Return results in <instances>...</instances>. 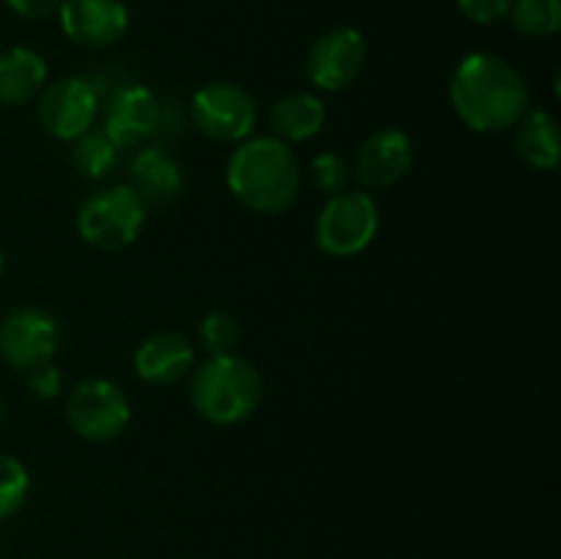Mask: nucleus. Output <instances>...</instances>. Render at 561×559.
I'll return each mask as SVG.
<instances>
[{
  "mask_svg": "<svg viewBox=\"0 0 561 559\" xmlns=\"http://www.w3.org/2000/svg\"><path fill=\"white\" fill-rule=\"evenodd\" d=\"M449 102L471 132L493 135L513 129L529 113V88L502 55L471 53L453 71Z\"/></svg>",
  "mask_w": 561,
  "mask_h": 559,
  "instance_id": "1",
  "label": "nucleus"
},
{
  "mask_svg": "<svg viewBox=\"0 0 561 559\" xmlns=\"http://www.w3.org/2000/svg\"><path fill=\"white\" fill-rule=\"evenodd\" d=\"M230 195L252 214L274 217L288 212L301 192L299 157L274 135L247 137L225 168Z\"/></svg>",
  "mask_w": 561,
  "mask_h": 559,
  "instance_id": "2",
  "label": "nucleus"
},
{
  "mask_svg": "<svg viewBox=\"0 0 561 559\" xmlns=\"http://www.w3.org/2000/svg\"><path fill=\"white\" fill-rule=\"evenodd\" d=\"M263 400V378L236 354L208 356L190 376V403L211 425H239Z\"/></svg>",
  "mask_w": 561,
  "mask_h": 559,
  "instance_id": "3",
  "label": "nucleus"
},
{
  "mask_svg": "<svg viewBox=\"0 0 561 559\" xmlns=\"http://www.w3.org/2000/svg\"><path fill=\"white\" fill-rule=\"evenodd\" d=\"M148 206L129 184L93 192L77 212V233L93 250H124L140 236Z\"/></svg>",
  "mask_w": 561,
  "mask_h": 559,
  "instance_id": "4",
  "label": "nucleus"
},
{
  "mask_svg": "<svg viewBox=\"0 0 561 559\" xmlns=\"http://www.w3.org/2000/svg\"><path fill=\"white\" fill-rule=\"evenodd\" d=\"M378 206L367 192L343 190L329 197L316 217V244L332 258L365 252L378 233Z\"/></svg>",
  "mask_w": 561,
  "mask_h": 559,
  "instance_id": "5",
  "label": "nucleus"
},
{
  "mask_svg": "<svg viewBox=\"0 0 561 559\" xmlns=\"http://www.w3.org/2000/svg\"><path fill=\"white\" fill-rule=\"evenodd\" d=\"M129 398L110 378H85L66 398V422L85 442H113L129 427Z\"/></svg>",
  "mask_w": 561,
  "mask_h": 559,
  "instance_id": "6",
  "label": "nucleus"
},
{
  "mask_svg": "<svg viewBox=\"0 0 561 559\" xmlns=\"http://www.w3.org/2000/svg\"><path fill=\"white\" fill-rule=\"evenodd\" d=\"M190 113L197 132L214 142H244L257 124L255 99L225 80L197 88Z\"/></svg>",
  "mask_w": 561,
  "mask_h": 559,
  "instance_id": "7",
  "label": "nucleus"
},
{
  "mask_svg": "<svg viewBox=\"0 0 561 559\" xmlns=\"http://www.w3.org/2000/svg\"><path fill=\"white\" fill-rule=\"evenodd\" d=\"M99 88L85 77H58L38 93V124L55 140L71 142L99 118Z\"/></svg>",
  "mask_w": 561,
  "mask_h": 559,
  "instance_id": "8",
  "label": "nucleus"
},
{
  "mask_svg": "<svg viewBox=\"0 0 561 559\" xmlns=\"http://www.w3.org/2000/svg\"><path fill=\"white\" fill-rule=\"evenodd\" d=\"M60 329L49 312L20 307L0 323V360L20 373H31L53 362Z\"/></svg>",
  "mask_w": 561,
  "mask_h": 559,
  "instance_id": "9",
  "label": "nucleus"
},
{
  "mask_svg": "<svg viewBox=\"0 0 561 559\" xmlns=\"http://www.w3.org/2000/svg\"><path fill=\"white\" fill-rule=\"evenodd\" d=\"M367 47L356 27L340 25L321 33L307 55V75L321 91L337 93L354 85L365 71Z\"/></svg>",
  "mask_w": 561,
  "mask_h": 559,
  "instance_id": "10",
  "label": "nucleus"
},
{
  "mask_svg": "<svg viewBox=\"0 0 561 559\" xmlns=\"http://www.w3.org/2000/svg\"><path fill=\"white\" fill-rule=\"evenodd\" d=\"M411 162H414L411 137L403 129L387 126L365 137L354 159V179L367 190H387L409 173Z\"/></svg>",
  "mask_w": 561,
  "mask_h": 559,
  "instance_id": "11",
  "label": "nucleus"
},
{
  "mask_svg": "<svg viewBox=\"0 0 561 559\" xmlns=\"http://www.w3.org/2000/svg\"><path fill=\"white\" fill-rule=\"evenodd\" d=\"M164 121V102L146 85L121 88L107 104L104 132L118 148L140 146L146 137L157 135Z\"/></svg>",
  "mask_w": 561,
  "mask_h": 559,
  "instance_id": "12",
  "label": "nucleus"
},
{
  "mask_svg": "<svg viewBox=\"0 0 561 559\" xmlns=\"http://www.w3.org/2000/svg\"><path fill=\"white\" fill-rule=\"evenodd\" d=\"M58 20L66 36L82 47H110L129 27L124 0H60Z\"/></svg>",
  "mask_w": 561,
  "mask_h": 559,
  "instance_id": "13",
  "label": "nucleus"
},
{
  "mask_svg": "<svg viewBox=\"0 0 561 559\" xmlns=\"http://www.w3.org/2000/svg\"><path fill=\"white\" fill-rule=\"evenodd\" d=\"M195 370V349L184 334L159 332L142 340L135 351V373L153 387L179 384Z\"/></svg>",
  "mask_w": 561,
  "mask_h": 559,
  "instance_id": "14",
  "label": "nucleus"
},
{
  "mask_svg": "<svg viewBox=\"0 0 561 559\" xmlns=\"http://www.w3.org/2000/svg\"><path fill=\"white\" fill-rule=\"evenodd\" d=\"M131 190L146 201V206H168L184 190V173L173 153L162 146H146L135 153L129 164Z\"/></svg>",
  "mask_w": 561,
  "mask_h": 559,
  "instance_id": "15",
  "label": "nucleus"
},
{
  "mask_svg": "<svg viewBox=\"0 0 561 559\" xmlns=\"http://www.w3.org/2000/svg\"><path fill=\"white\" fill-rule=\"evenodd\" d=\"M47 85V64L31 47H9L0 53V107L33 102Z\"/></svg>",
  "mask_w": 561,
  "mask_h": 559,
  "instance_id": "16",
  "label": "nucleus"
},
{
  "mask_svg": "<svg viewBox=\"0 0 561 559\" xmlns=\"http://www.w3.org/2000/svg\"><path fill=\"white\" fill-rule=\"evenodd\" d=\"M274 137L283 142H305L316 137L327 124V107L321 99L310 91H294L277 99L268 113Z\"/></svg>",
  "mask_w": 561,
  "mask_h": 559,
  "instance_id": "17",
  "label": "nucleus"
},
{
  "mask_svg": "<svg viewBox=\"0 0 561 559\" xmlns=\"http://www.w3.org/2000/svg\"><path fill=\"white\" fill-rule=\"evenodd\" d=\"M515 126H518V132H515V151H518V157L531 170H540V173L557 170L561 159L557 118L548 110H531Z\"/></svg>",
  "mask_w": 561,
  "mask_h": 559,
  "instance_id": "18",
  "label": "nucleus"
},
{
  "mask_svg": "<svg viewBox=\"0 0 561 559\" xmlns=\"http://www.w3.org/2000/svg\"><path fill=\"white\" fill-rule=\"evenodd\" d=\"M118 151L121 148L115 146L113 140L107 137L104 129H88L85 135H80L77 140H71V164L80 175L85 179L99 181L115 168L118 162Z\"/></svg>",
  "mask_w": 561,
  "mask_h": 559,
  "instance_id": "19",
  "label": "nucleus"
},
{
  "mask_svg": "<svg viewBox=\"0 0 561 559\" xmlns=\"http://www.w3.org/2000/svg\"><path fill=\"white\" fill-rule=\"evenodd\" d=\"M507 16L515 31L524 36L548 38L561 25V3L559 0H513Z\"/></svg>",
  "mask_w": 561,
  "mask_h": 559,
  "instance_id": "20",
  "label": "nucleus"
},
{
  "mask_svg": "<svg viewBox=\"0 0 561 559\" xmlns=\"http://www.w3.org/2000/svg\"><path fill=\"white\" fill-rule=\"evenodd\" d=\"M27 491H31V475L25 464L14 455L0 453V521L11 518L25 504Z\"/></svg>",
  "mask_w": 561,
  "mask_h": 559,
  "instance_id": "21",
  "label": "nucleus"
},
{
  "mask_svg": "<svg viewBox=\"0 0 561 559\" xmlns=\"http://www.w3.org/2000/svg\"><path fill=\"white\" fill-rule=\"evenodd\" d=\"M201 343L211 356L236 354L241 343V323L230 312H208L201 321Z\"/></svg>",
  "mask_w": 561,
  "mask_h": 559,
  "instance_id": "22",
  "label": "nucleus"
},
{
  "mask_svg": "<svg viewBox=\"0 0 561 559\" xmlns=\"http://www.w3.org/2000/svg\"><path fill=\"white\" fill-rule=\"evenodd\" d=\"M348 179H351V168L340 153L334 151H323L316 153L310 162V181L318 192L323 195H337V192L348 190Z\"/></svg>",
  "mask_w": 561,
  "mask_h": 559,
  "instance_id": "23",
  "label": "nucleus"
},
{
  "mask_svg": "<svg viewBox=\"0 0 561 559\" xmlns=\"http://www.w3.org/2000/svg\"><path fill=\"white\" fill-rule=\"evenodd\" d=\"M455 3L477 25H493L510 14L513 0H455Z\"/></svg>",
  "mask_w": 561,
  "mask_h": 559,
  "instance_id": "24",
  "label": "nucleus"
},
{
  "mask_svg": "<svg viewBox=\"0 0 561 559\" xmlns=\"http://www.w3.org/2000/svg\"><path fill=\"white\" fill-rule=\"evenodd\" d=\"M25 376H27V389H31L36 398L53 400L64 392V376H60V370L53 365V362L44 367H36V370L25 373Z\"/></svg>",
  "mask_w": 561,
  "mask_h": 559,
  "instance_id": "25",
  "label": "nucleus"
},
{
  "mask_svg": "<svg viewBox=\"0 0 561 559\" xmlns=\"http://www.w3.org/2000/svg\"><path fill=\"white\" fill-rule=\"evenodd\" d=\"M5 5L25 20H47V16L58 14L60 0H5Z\"/></svg>",
  "mask_w": 561,
  "mask_h": 559,
  "instance_id": "26",
  "label": "nucleus"
},
{
  "mask_svg": "<svg viewBox=\"0 0 561 559\" xmlns=\"http://www.w3.org/2000/svg\"><path fill=\"white\" fill-rule=\"evenodd\" d=\"M3 417H5V406H3V398H0V425H3Z\"/></svg>",
  "mask_w": 561,
  "mask_h": 559,
  "instance_id": "27",
  "label": "nucleus"
},
{
  "mask_svg": "<svg viewBox=\"0 0 561 559\" xmlns=\"http://www.w3.org/2000/svg\"><path fill=\"white\" fill-rule=\"evenodd\" d=\"M0 274H3V252H0Z\"/></svg>",
  "mask_w": 561,
  "mask_h": 559,
  "instance_id": "28",
  "label": "nucleus"
}]
</instances>
